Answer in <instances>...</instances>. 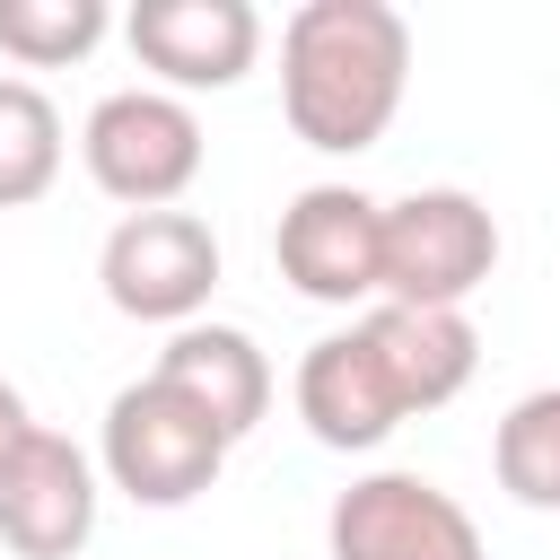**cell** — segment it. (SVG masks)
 <instances>
[{
  "label": "cell",
  "mask_w": 560,
  "mask_h": 560,
  "mask_svg": "<svg viewBox=\"0 0 560 560\" xmlns=\"http://www.w3.org/2000/svg\"><path fill=\"white\" fill-rule=\"evenodd\" d=\"M411 88V26L394 0H306L280 26V105L289 131L324 158L385 140Z\"/></svg>",
  "instance_id": "obj_1"
},
{
  "label": "cell",
  "mask_w": 560,
  "mask_h": 560,
  "mask_svg": "<svg viewBox=\"0 0 560 560\" xmlns=\"http://www.w3.org/2000/svg\"><path fill=\"white\" fill-rule=\"evenodd\" d=\"M26 438H35V411H26V394H18L9 376H0V472H9L18 455H26Z\"/></svg>",
  "instance_id": "obj_16"
},
{
  "label": "cell",
  "mask_w": 560,
  "mask_h": 560,
  "mask_svg": "<svg viewBox=\"0 0 560 560\" xmlns=\"http://www.w3.org/2000/svg\"><path fill=\"white\" fill-rule=\"evenodd\" d=\"M61 105L35 79H0V210H26L61 175Z\"/></svg>",
  "instance_id": "obj_13"
},
{
  "label": "cell",
  "mask_w": 560,
  "mask_h": 560,
  "mask_svg": "<svg viewBox=\"0 0 560 560\" xmlns=\"http://www.w3.org/2000/svg\"><path fill=\"white\" fill-rule=\"evenodd\" d=\"M359 332H368V350H376L402 420L455 402V394L472 385V368H481V332H472L464 306H394V298H376V306L359 315Z\"/></svg>",
  "instance_id": "obj_10"
},
{
  "label": "cell",
  "mask_w": 560,
  "mask_h": 560,
  "mask_svg": "<svg viewBox=\"0 0 560 560\" xmlns=\"http://www.w3.org/2000/svg\"><path fill=\"white\" fill-rule=\"evenodd\" d=\"M298 420L332 455H368V446H385L402 429V402H394V385H385V368H376V350H368L359 324L350 332H324L298 359Z\"/></svg>",
  "instance_id": "obj_11"
},
{
  "label": "cell",
  "mask_w": 560,
  "mask_h": 560,
  "mask_svg": "<svg viewBox=\"0 0 560 560\" xmlns=\"http://www.w3.org/2000/svg\"><path fill=\"white\" fill-rule=\"evenodd\" d=\"M149 376H166L175 394H192V402L228 429V446L271 411V359H262L254 332H236V324H184V332L158 350Z\"/></svg>",
  "instance_id": "obj_12"
},
{
  "label": "cell",
  "mask_w": 560,
  "mask_h": 560,
  "mask_svg": "<svg viewBox=\"0 0 560 560\" xmlns=\"http://www.w3.org/2000/svg\"><path fill=\"white\" fill-rule=\"evenodd\" d=\"M105 481L122 490V499H140V508H184V499H201L210 481H219V464H228V429L192 402V394H175L166 376H140V385H122L114 402H105Z\"/></svg>",
  "instance_id": "obj_2"
},
{
  "label": "cell",
  "mask_w": 560,
  "mask_h": 560,
  "mask_svg": "<svg viewBox=\"0 0 560 560\" xmlns=\"http://www.w3.org/2000/svg\"><path fill=\"white\" fill-rule=\"evenodd\" d=\"M88 534H96V464L61 429H35L26 455L0 472V542L18 560H70Z\"/></svg>",
  "instance_id": "obj_9"
},
{
  "label": "cell",
  "mask_w": 560,
  "mask_h": 560,
  "mask_svg": "<svg viewBox=\"0 0 560 560\" xmlns=\"http://www.w3.org/2000/svg\"><path fill=\"white\" fill-rule=\"evenodd\" d=\"M490 271H499V219L472 192L429 184V192L385 201V298L394 306H464Z\"/></svg>",
  "instance_id": "obj_5"
},
{
  "label": "cell",
  "mask_w": 560,
  "mask_h": 560,
  "mask_svg": "<svg viewBox=\"0 0 560 560\" xmlns=\"http://www.w3.org/2000/svg\"><path fill=\"white\" fill-rule=\"evenodd\" d=\"M96 280L114 298V315L131 324H201L210 289H219V236L201 210H122V228L96 254Z\"/></svg>",
  "instance_id": "obj_6"
},
{
  "label": "cell",
  "mask_w": 560,
  "mask_h": 560,
  "mask_svg": "<svg viewBox=\"0 0 560 560\" xmlns=\"http://www.w3.org/2000/svg\"><path fill=\"white\" fill-rule=\"evenodd\" d=\"M324 542H332V560H490L464 499L438 490L429 472L350 481L332 499V516H324Z\"/></svg>",
  "instance_id": "obj_7"
},
{
  "label": "cell",
  "mask_w": 560,
  "mask_h": 560,
  "mask_svg": "<svg viewBox=\"0 0 560 560\" xmlns=\"http://www.w3.org/2000/svg\"><path fill=\"white\" fill-rule=\"evenodd\" d=\"M79 158H88L96 192H114L122 210H175L201 175V122L166 88H114V96H96Z\"/></svg>",
  "instance_id": "obj_3"
},
{
  "label": "cell",
  "mask_w": 560,
  "mask_h": 560,
  "mask_svg": "<svg viewBox=\"0 0 560 560\" xmlns=\"http://www.w3.org/2000/svg\"><path fill=\"white\" fill-rule=\"evenodd\" d=\"M105 26H114L105 0H0V52L26 61V70L88 61L105 44Z\"/></svg>",
  "instance_id": "obj_15"
},
{
  "label": "cell",
  "mask_w": 560,
  "mask_h": 560,
  "mask_svg": "<svg viewBox=\"0 0 560 560\" xmlns=\"http://www.w3.org/2000/svg\"><path fill=\"white\" fill-rule=\"evenodd\" d=\"M140 70L166 79V96L184 88H236L262 52V9L254 0H140L122 18Z\"/></svg>",
  "instance_id": "obj_8"
},
{
  "label": "cell",
  "mask_w": 560,
  "mask_h": 560,
  "mask_svg": "<svg viewBox=\"0 0 560 560\" xmlns=\"http://www.w3.org/2000/svg\"><path fill=\"white\" fill-rule=\"evenodd\" d=\"M490 464H499V490L516 508H560V385H534L508 402Z\"/></svg>",
  "instance_id": "obj_14"
},
{
  "label": "cell",
  "mask_w": 560,
  "mask_h": 560,
  "mask_svg": "<svg viewBox=\"0 0 560 560\" xmlns=\"http://www.w3.org/2000/svg\"><path fill=\"white\" fill-rule=\"evenodd\" d=\"M271 262L315 306H376L385 298V201H368L359 184H306L271 228Z\"/></svg>",
  "instance_id": "obj_4"
}]
</instances>
